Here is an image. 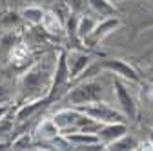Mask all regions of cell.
Returning <instances> with one entry per match:
<instances>
[{
  "label": "cell",
  "instance_id": "obj_15",
  "mask_svg": "<svg viewBox=\"0 0 153 151\" xmlns=\"http://www.w3.org/2000/svg\"><path fill=\"white\" fill-rule=\"evenodd\" d=\"M16 40H18V36L13 35V33H4V35H0V51L11 53V49L16 46Z\"/></svg>",
  "mask_w": 153,
  "mask_h": 151
},
{
  "label": "cell",
  "instance_id": "obj_7",
  "mask_svg": "<svg viewBox=\"0 0 153 151\" xmlns=\"http://www.w3.org/2000/svg\"><path fill=\"white\" fill-rule=\"evenodd\" d=\"M115 91H117V98H119V104L122 106L124 113H126L128 117L135 118V117H137V107H135V104H133V98L129 97V93L126 91V87L122 86L120 80L115 82Z\"/></svg>",
  "mask_w": 153,
  "mask_h": 151
},
{
  "label": "cell",
  "instance_id": "obj_14",
  "mask_svg": "<svg viewBox=\"0 0 153 151\" xmlns=\"http://www.w3.org/2000/svg\"><path fill=\"white\" fill-rule=\"evenodd\" d=\"M27 55H29V49H27V46H26V44H16V46L11 49V53H9L11 62H15V64L24 62V60L27 58Z\"/></svg>",
  "mask_w": 153,
  "mask_h": 151
},
{
  "label": "cell",
  "instance_id": "obj_19",
  "mask_svg": "<svg viewBox=\"0 0 153 151\" xmlns=\"http://www.w3.org/2000/svg\"><path fill=\"white\" fill-rule=\"evenodd\" d=\"M82 2H84V0H69L68 4L71 6V9H75V11H76V9H79V7L82 6Z\"/></svg>",
  "mask_w": 153,
  "mask_h": 151
},
{
  "label": "cell",
  "instance_id": "obj_1",
  "mask_svg": "<svg viewBox=\"0 0 153 151\" xmlns=\"http://www.w3.org/2000/svg\"><path fill=\"white\" fill-rule=\"evenodd\" d=\"M56 64H49L48 60L36 62L31 66L27 73L20 80V95L24 100H38L46 95H49L51 86H53V77H55Z\"/></svg>",
  "mask_w": 153,
  "mask_h": 151
},
{
  "label": "cell",
  "instance_id": "obj_2",
  "mask_svg": "<svg viewBox=\"0 0 153 151\" xmlns=\"http://www.w3.org/2000/svg\"><path fill=\"white\" fill-rule=\"evenodd\" d=\"M100 97H102V86L95 80H88V82L79 84L75 89L68 91L66 97L62 98V102L69 107H80V106L99 102Z\"/></svg>",
  "mask_w": 153,
  "mask_h": 151
},
{
  "label": "cell",
  "instance_id": "obj_11",
  "mask_svg": "<svg viewBox=\"0 0 153 151\" xmlns=\"http://www.w3.org/2000/svg\"><path fill=\"white\" fill-rule=\"evenodd\" d=\"M135 147H137V140L133 137H128V135H122L120 138L108 144V149H117V151H120V149H135Z\"/></svg>",
  "mask_w": 153,
  "mask_h": 151
},
{
  "label": "cell",
  "instance_id": "obj_8",
  "mask_svg": "<svg viewBox=\"0 0 153 151\" xmlns=\"http://www.w3.org/2000/svg\"><path fill=\"white\" fill-rule=\"evenodd\" d=\"M59 133H62L60 127L55 124L53 118H44L42 122H38V126L35 127V138H42V140H51L53 137H56Z\"/></svg>",
  "mask_w": 153,
  "mask_h": 151
},
{
  "label": "cell",
  "instance_id": "obj_21",
  "mask_svg": "<svg viewBox=\"0 0 153 151\" xmlns=\"http://www.w3.org/2000/svg\"><path fill=\"white\" fill-rule=\"evenodd\" d=\"M151 137H153V133H151Z\"/></svg>",
  "mask_w": 153,
  "mask_h": 151
},
{
  "label": "cell",
  "instance_id": "obj_13",
  "mask_svg": "<svg viewBox=\"0 0 153 151\" xmlns=\"http://www.w3.org/2000/svg\"><path fill=\"white\" fill-rule=\"evenodd\" d=\"M44 13L40 7H26L22 11V16H24V20H27L29 24L33 26H38V24H42V18H44Z\"/></svg>",
  "mask_w": 153,
  "mask_h": 151
},
{
  "label": "cell",
  "instance_id": "obj_6",
  "mask_svg": "<svg viewBox=\"0 0 153 151\" xmlns=\"http://www.w3.org/2000/svg\"><path fill=\"white\" fill-rule=\"evenodd\" d=\"M124 133H126V126H124V124H120V122H111V124L102 126V127L99 129L97 137H99V140H100L102 144L108 146V144H111L113 140L120 138Z\"/></svg>",
  "mask_w": 153,
  "mask_h": 151
},
{
  "label": "cell",
  "instance_id": "obj_5",
  "mask_svg": "<svg viewBox=\"0 0 153 151\" xmlns=\"http://www.w3.org/2000/svg\"><path fill=\"white\" fill-rule=\"evenodd\" d=\"M119 26V20L117 18H109V20H102L100 24L95 26V29L84 38V44H88L89 47H95V44H97L99 40H102L106 35H109L115 27Z\"/></svg>",
  "mask_w": 153,
  "mask_h": 151
},
{
  "label": "cell",
  "instance_id": "obj_16",
  "mask_svg": "<svg viewBox=\"0 0 153 151\" xmlns=\"http://www.w3.org/2000/svg\"><path fill=\"white\" fill-rule=\"evenodd\" d=\"M31 146H33V138L29 133H22L18 138L11 142V149H29Z\"/></svg>",
  "mask_w": 153,
  "mask_h": 151
},
{
  "label": "cell",
  "instance_id": "obj_4",
  "mask_svg": "<svg viewBox=\"0 0 153 151\" xmlns=\"http://www.w3.org/2000/svg\"><path fill=\"white\" fill-rule=\"evenodd\" d=\"M91 60V56H88L82 51H71L66 55V62H68V69H69V77L76 78L80 73H84L88 69V64Z\"/></svg>",
  "mask_w": 153,
  "mask_h": 151
},
{
  "label": "cell",
  "instance_id": "obj_17",
  "mask_svg": "<svg viewBox=\"0 0 153 151\" xmlns=\"http://www.w3.org/2000/svg\"><path fill=\"white\" fill-rule=\"evenodd\" d=\"M91 2V6L97 9V11H100L102 15H106V13H111L113 9H111V6L106 2V0H89Z\"/></svg>",
  "mask_w": 153,
  "mask_h": 151
},
{
  "label": "cell",
  "instance_id": "obj_20",
  "mask_svg": "<svg viewBox=\"0 0 153 151\" xmlns=\"http://www.w3.org/2000/svg\"><path fill=\"white\" fill-rule=\"evenodd\" d=\"M9 113V106H4V104H0V120H2L6 115Z\"/></svg>",
  "mask_w": 153,
  "mask_h": 151
},
{
  "label": "cell",
  "instance_id": "obj_3",
  "mask_svg": "<svg viewBox=\"0 0 153 151\" xmlns=\"http://www.w3.org/2000/svg\"><path fill=\"white\" fill-rule=\"evenodd\" d=\"M76 109L84 111L86 115H89L95 120H99L100 124L122 122V115H120V113H117L115 109H111L106 104H100V100L99 102H93V104H88V106H80V107H76Z\"/></svg>",
  "mask_w": 153,
  "mask_h": 151
},
{
  "label": "cell",
  "instance_id": "obj_9",
  "mask_svg": "<svg viewBox=\"0 0 153 151\" xmlns=\"http://www.w3.org/2000/svg\"><path fill=\"white\" fill-rule=\"evenodd\" d=\"M42 27L49 35H60L64 33V24H62V16L56 11H46L42 18Z\"/></svg>",
  "mask_w": 153,
  "mask_h": 151
},
{
  "label": "cell",
  "instance_id": "obj_18",
  "mask_svg": "<svg viewBox=\"0 0 153 151\" xmlns=\"http://www.w3.org/2000/svg\"><path fill=\"white\" fill-rule=\"evenodd\" d=\"M9 98H11V93H9V89H7L4 84H0V104H6Z\"/></svg>",
  "mask_w": 153,
  "mask_h": 151
},
{
  "label": "cell",
  "instance_id": "obj_10",
  "mask_svg": "<svg viewBox=\"0 0 153 151\" xmlns=\"http://www.w3.org/2000/svg\"><path fill=\"white\" fill-rule=\"evenodd\" d=\"M97 66H100V67H106V69H111V71H115L117 75H122L124 78L137 80V75H135V71H133V69H131L128 64L120 62V60H106V62H100V64H97Z\"/></svg>",
  "mask_w": 153,
  "mask_h": 151
},
{
  "label": "cell",
  "instance_id": "obj_12",
  "mask_svg": "<svg viewBox=\"0 0 153 151\" xmlns=\"http://www.w3.org/2000/svg\"><path fill=\"white\" fill-rule=\"evenodd\" d=\"M95 26H97V20H95L93 16H88L84 15L80 20H79V38H86V36L95 29Z\"/></svg>",
  "mask_w": 153,
  "mask_h": 151
}]
</instances>
